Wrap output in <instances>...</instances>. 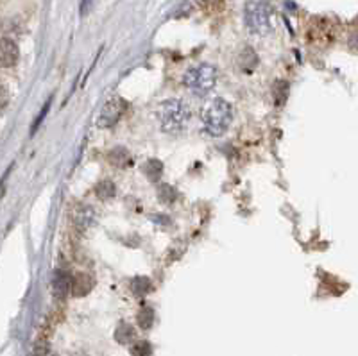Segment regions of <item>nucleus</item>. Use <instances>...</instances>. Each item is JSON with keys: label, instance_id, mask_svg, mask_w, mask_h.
<instances>
[{"label": "nucleus", "instance_id": "f03ea898", "mask_svg": "<svg viewBox=\"0 0 358 356\" xmlns=\"http://www.w3.org/2000/svg\"><path fill=\"white\" fill-rule=\"evenodd\" d=\"M244 22L252 34L264 36L274 27V9L265 0H251L245 4Z\"/></svg>", "mask_w": 358, "mask_h": 356}, {"label": "nucleus", "instance_id": "f257e3e1", "mask_svg": "<svg viewBox=\"0 0 358 356\" xmlns=\"http://www.w3.org/2000/svg\"><path fill=\"white\" fill-rule=\"evenodd\" d=\"M156 117H158L159 127L165 133H178V131L185 129L190 122V108L183 101L171 99L158 106Z\"/></svg>", "mask_w": 358, "mask_h": 356}, {"label": "nucleus", "instance_id": "1a4fd4ad", "mask_svg": "<svg viewBox=\"0 0 358 356\" xmlns=\"http://www.w3.org/2000/svg\"><path fill=\"white\" fill-rule=\"evenodd\" d=\"M142 172L147 176V179L152 183H158L163 174V163L159 159H147L142 165Z\"/></svg>", "mask_w": 358, "mask_h": 356}, {"label": "nucleus", "instance_id": "2eb2a0df", "mask_svg": "<svg viewBox=\"0 0 358 356\" xmlns=\"http://www.w3.org/2000/svg\"><path fill=\"white\" fill-rule=\"evenodd\" d=\"M274 92V99H276V104L281 106L285 102L287 95H289V85L285 81H278L273 88Z\"/></svg>", "mask_w": 358, "mask_h": 356}, {"label": "nucleus", "instance_id": "7ed1b4c3", "mask_svg": "<svg viewBox=\"0 0 358 356\" xmlns=\"http://www.w3.org/2000/svg\"><path fill=\"white\" fill-rule=\"evenodd\" d=\"M233 111L229 102L224 99H213L203 111V126L210 136H220L228 131L231 124Z\"/></svg>", "mask_w": 358, "mask_h": 356}, {"label": "nucleus", "instance_id": "0eeeda50", "mask_svg": "<svg viewBox=\"0 0 358 356\" xmlns=\"http://www.w3.org/2000/svg\"><path fill=\"white\" fill-rule=\"evenodd\" d=\"M70 285H72V276L66 271H63V269H57L52 281L54 294H56L57 297H65L70 292Z\"/></svg>", "mask_w": 358, "mask_h": 356}, {"label": "nucleus", "instance_id": "4468645a", "mask_svg": "<svg viewBox=\"0 0 358 356\" xmlns=\"http://www.w3.org/2000/svg\"><path fill=\"white\" fill-rule=\"evenodd\" d=\"M176 197H178V192H176L171 185H162V187H159L158 199L162 201V203L172 204L176 201Z\"/></svg>", "mask_w": 358, "mask_h": 356}, {"label": "nucleus", "instance_id": "f8f14e48", "mask_svg": "<svg viewBox=\"0 0 358 356\" xmlns=\"http://www.w3.org/2000/svg\"><path fill=\"white\" fill-rule=\"evenodd\" d=\"M95 194H97L99 199H111L115 195V185L110 179H102V181L97 183L95 187Z\"/></svg>", "mask_w": 358, "mask_h": 356}, {"label": "nucleus", "instance_id": "6ab92c4d", "mask_svg": "<svg viewBox=\"0 0 358 356\" xmlns=\"http://www.w3.org/2000/svg\"><path fill=\"white\" fill-rule=\"evenodd\" d=\"M134 355H136V356H149V355H151V349H149V346H147V344L140 342V344L134 348Z\"/></svg>", "mask_w": 358, "mask_h": 356}, {"label": "nucleus", "instance_id": "f3484780", "mask_svg": "<svg viewBox=\"0 0 358 356\" xmlns=\"http://www.w3.org/2000/svg\"><path fill=\"white\" fill-rule=\"evenodd\" d=\"M50 104H52V99H49V102H47V104H45L43 108H41L40 115H38L36 122H34L33 133H36V129H38V127H40V124H41V120H43V117H45V115H47V113H49V108H50Z\"/></svg>", "mask_w": 358, "mask_h": 356}, {"label": "nucleus", "instance_id": "20e7f679", "mask_svg": "<svg viewBox=\"0 0 358 356\" xmlns=\"http://www.w3.org/2000/svg\"><path fill=\"white\" fill-rule=\"evenodd\" d=\"M217 77L219 73H217L215 66L203 63V65L192 66L190 70L185 72L183 85L196 95H206L215 86Z\"/></svg>", "mask_w": 358, "mask_h": 356}, {"label": "nucleus", "instance_id": "9b49d317", "mask_svg": "<svg viewBox=\"0 0 358 356\" xmlns=\"http://www.w3.org/2000/svg\"><path fill=\"white\" fill-rule=\"evenodd\" d=\"M238 65L242 66V70L255 69V66L258 65L257 52H255L252 49H249V47H245V49L241 52V56H238Z\"/></svg>", "mask_w": 358, "mask_h": 356}, {"label": "nucleus", "instance_id": "ddd939ff", "mask_svg": "<svg viewBox=\"0 0 358 356\" xmlns=\"http://www.w3.org/2000/svg\"><path fill=\"white\" fill-rule=\"evenodd\" d=\"M131 288H133V292L136 296L142 297L145 296L147 292L151 290V281L147 280V278H134L133 283H131Z\"/></svg>", "mask_w": 358, "mask_h": 356}, {"label": "nucleus", "instance_id": "dca6fc26", "mask_svg": "<svg viewBox=\"0 0 358 356\" xmlns=\"http://www.w3.org/2000/svg\"><path fill=\"white\" fill-rule=\"evenodd\" d=\"M152 320H155V313H152L151 308H142V312L138 315V322L142 328H151Z\"/></svg>", "mask_w": 358, "mask_h": 356}, {"label": "nucleus", "instance_id": "39448f33", "mask_svg": "<svg viewBox=\"0 0 358 356\" xmlns=\"http://www.w3.org/2000/svg\"><path fill=\"white\" fill-rule=\"evenodd\" d=\"M126 102L122 101L120 97H115L111 99V101H108L106 104H104V108H102L101 115H99V120L97 124L101 127H111L115 126L118 122V118L122 117V113L126 111Z\"/></svg>", "mask_w": 358, "mask_h": 356}, {"label": "nucleus", "instance_id": "a211bd4d", "mask_svg": "<svg viewBox=\"0 0 358 356\" xmlns=\"http://www.w3.org/2000/svg\"><path fill=\"white\" fill-rule=\"evenodd\" d=\"M8 104H9V94H8V90L2 88V86H0V113H2V111H4L6 108H8Z\"/></svg>", "mask_w": 358, "mask_h": 356}, {"label": "nucleus", "instance_id": "6e6552de", "mask_svg": "<svg viewBox=\"0 0 358 356\" xmlns=\"http://www.w3.org/2000/svg\"><path fill=\"white\" fill-rule=\"evenodd\" d=\"M108 162L113 166H117V169H127L129 165H133V158H131L129 150L124 149V147H117V149L110 150Z\"/></svg>", "mask_w": 358, "mask_h": 356}, {"label": "nucleus", "instance_id": "9d476101", "mask_svg": "<svg viewBox=\"0 0 358 356\" xmlns=\"http://www.w3.org/2000/svg\"><path fill=\"white\" fill-rule=\"evenodd\" d=\"M90 288H92V278H88L86 274H78L76 278H72L70 290L73 292V296H85Z\"/></svg>", "mask_w": 358, "mask_h": 356}, {"label": "nucleus", "instance_id": "423d86ee", "mask_svg": "<svg viewBox=\"0 0 358 356\" xmlns=\"http://www.w3.org/2000/svg\"><path fill=\"white\" fill-rule=\"evenodd\" d=\"M18 47L9 38H0V69H11L18 63Z\"/></svg>", "mask_w": 358, "mask_h": 356}]
</instances>
